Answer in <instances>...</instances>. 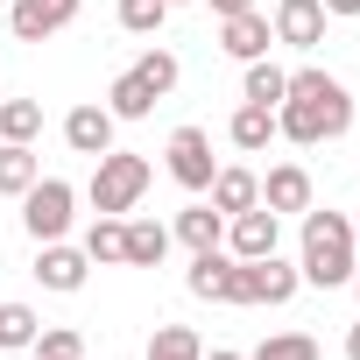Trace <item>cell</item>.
Listing matches in <instances>:
<instances>
[{"mask_svg": "<svg viewBox=\"0 0 360 360\" xmlns=\"http://www.w3.org/2000/svg\"><path fill=\"white\" fill-rule=\"evenodd\" d=\"M353 255H360L353 219L311 205V212H304V262H297V276L318 283V290H339V283H353Z\"/></svg>", "mask_w": 360, "mask_h": 360, "instance_id": "2", "label": "cell"}, {"mask_svg": "<svg viewBox=\"0 0 360 360\" xmlns=\"http://www.w3.org/2000/svg\"><path fill=\"white\" fill-rule=\"evenodd\" d=\"M262 205L283 219V212H311V169L304 162H276L262 176Z\"/></svg>", "mask_w": 360, "mask_h": 360, "instance_id": "12", "label": "cell"}, {"mask_svg": "<svg viewBox=\"0 0 360 360\" xmlns=\"http://www.w3.org/2000/svg\"><path fill=\"white\" fill-rule=\"evenodd\" d=\"M325 0H276V43H290V50H318L325 43Z\"/></svg>", "mask_w": 360, "mask_h": 360, "instance_id": "9", "label": "cell"}, {"mask_svg": "<svg viewBox=\"0 0 360 360\" xmlns=\"http://www.w3.org/2000/svg\"><path fill=\"white\" fill-rule=\"evenodd\" d=\"M64 141H71L78 155H106V148H113V113L92 106V99L71 106V113H64Z\"/></svg>", "mask_w": 360, "mask_h": 360, "instance_id": "13", "label": "cell"}, {"mask_svg": "<svg viewBox=\"0 0 360 360\" xmlns=\"http://www.w3.org/2000/svg\"><path fill=\"white\" fill-rule=\"evenodd\" d=\"M212 134L205 127H176L169 134V176H176V184H184V191H212Z\"/></svg>", "mask_w": 360, "mask_h": 360, "instance_id": "5", "label": "cell"}, {"mask_svg": "<svg viewBox=\"0 0 360 360\" xmlns=\"http://www.w3.org/2000/svg\"><path fill=\"white\" fill-rule=\"evenodd\" d=\"M155 106H162V99L141 85V71H120V78L106 85V113H113V120H148Z\"/></svg>", "mask_w": 360, "mask_h": 360, "instance_id": "17", "label": "cell"}, {"mask_svg": "<svg viewBox=\"0 0 360 360\" xmlns=\"http://www.w3.org/2000/svg\"><path fill=\"white\" fill-rule=\"evenodd\" d=\"M43 134V106L36 99H8L0 106V141H36Z\"/></svg>", "mask_w": 360, "mask_h": 360, "instance_id": "25", "label": "cell"}, {"mask_svg": "<svg viewBox=\"0 0 360 360\" xmlns=\"http://www.w3.org/2000/svg\"><path fill=\"white\" fill-rule=\"evenodd\" d=\"M36 332H43V318L29 304H0V353H29Z\"/></svg>", "mask_w": 360, "mask_h": 360, "instance_id": "23", "label": "cell"}, {"mask_svg": "<svg viewBox=\"0 0 360 360\" xmlns=\"http://www.w3.org/2000/svg\"><path fill=\"white\" fill-rule=\"evenodd\" d=\"M148 360H205V346H198V332H191V325H155Z\"/></svg>", "mask_w": 360, "mask_h": 360, "instance_id": "24", "label": "cell"}, {"mask_svg": "<svg viewBox=\"0 0 360 360\" xmlns=\"http://www.w3.org/2000/svg\"><path fill=\"white\" fill-rule=\"evenodd\" d=\"M255 0H212V15H248Z\"/></svg>", "mask_w": 360, "mask_h": 360, "instance_id": "31", "label": "cell"}, {"mask_svg": "<svg viewBox=\"0 0 360 360\" xmlns=\"http://www.w3.org/2000/svg\"><path fill=\"white\" fill-rule=\"evenodd\" d=\"M36 360H85V339L71 325H43L36 332Z\"/></svg>", "mask_w": 360, "mask_h": 360, "instance_id": "29", "label": "cell"}, {"mask_svg": "<svg viewBox=\"0 0 360 360\" xmlns=\"http://www.w3.org/2000/svg\"><path fill=\"white\" fill-rule=\"evenodd\" d=\"M248 205H262V176L255 169H212V212H248Z\"/></svg>", "mask_w": 360, "mask_h": 360, "instance_id": "15", "label": "cell"}, {"mask_svg": "<svg viewBox=\"0 0 360 360\" xmlns=\"http://www.w3.org/2000/svg\"><path fill=\"white\" fill-rule=\"evenodd\" d=\"M248 360H318V339L311 332H269Z\"/></svg>", "mask_w": 360, "mask_h": 360, "instance_id": "26", "label": "cell"}, {"mask_svg": "<svg viewBox=\"0 0 360 360\" xmlns=\"http://www.w3.org/2000/svg\"><path fill=\"white\" fill-rule=\"evenodd\" d=\"M283 92H290V71H283V64H269V57H255V64H248V78H240V99L276 113V106H283Z\"/></svg>", "mask_w": 360, "mask_h": 360, "instance_id": "18", "label": "cell"}, {"mask_svg": "<svg viewBox=\"0 0 360 360\" xmlns=\"http://www.w3.org/2000/svg\"><path fill=\"white\" fill-rule=\"evenodd\" d=\"M353 290H360V269H353Z\"/></svg>", "mask_w": 360, "mask_h": 360, "instance_id": "34", "label": "cell"}, {"mask_svg": "<svg viewBox=\"0 0 360 360\" xmlns=\"http://www.w3.org/2000/svg\"><path fill=\"white\" fill-rule=\"evenodd\" d=\"M276 240H283V219H276L269 205H248V212L226 219V248H233V262H262V255H276Z\"/></svg>", "mask_w": 360, "mask_h": 360, "instance_id": "6", "label": "cell"}, {"mask_svg": "<svg viewBox=\"0 0 360 360\" xmlns=\"http://www.w3.org/2000/svg\"><path fill=\"white\" fill-rule=\"evenodd\" d=\"M205 360H248V353H233V346H212V353H205Z\"/></svg>", "mask_w": 360, "mask_h": 360, "instance_id": "33", "label": "cell"}, {"mask_svg": "<svg viewBox=\"0 0 360 360\" xmlns=\"http://www.w3.org/2000/svg\"><path fill=\"white\" fill-rule=\"evenodd\" d=\"M85 248H64V240H43V255H36V276H43V290H85Z\"/></svg>", "mask_w": 360, "mask_h": 360, "instance_id": "14", "label": "cell"}, {"mask_svg": "<svg viewBox=\"0 0 360 360\" xmlns=\"http://www.w3.org/2000/svg\"><path fill=\"white\" fill-rule=\"evenodd\" d=\"M269 43H276V29H269L262 8H248V15H219V50H226V57L255 64V57H269Z\"/></svg>", "mask_w": 360, "mask_h": 360, "instance_id": "11", "label": "cell"}, {"mask_svg": "<svg viewBox=\"0 0 360 360\" xmlns=\"http://www.w3.org/2000/svg\"><path fill=\"white\" fill-rule=\"evenodd\" d=\"M325 15H339V22H353V15H360V0H325Z\"/></svg>", "mask_w": 360, "mask_h": 360, "instance_id": "30", "label": "cell"}, {"mask_svg": "<svg viewBox=\"0 0 360 360\" xmlns=\"http://www.w3.org/2000/svg\"><path fill=\"white\" fill-rule=\"evenodd\" d=\"M134 71H141V85H148L155 99H169V92H176V78H184V64H176L169 50H148V57H141Z\"/></svg>", "mask_w": 360, "mask_h": 360, "instance_id": "27", "label": "cell"}, {"mask_svg": "<svg viewBox=\"0 0 360 360\" xmlns=\"http://www.w3.org/2000/svg\"><path fill=\"white\" fill-rule=\"evenodd\" d=\"M269 134H276V113H269V106H240V113L226 120V141H233L240 155H262Z\"/></svg>", "mask_w": 360, "mask_h": 360, "instance_id": "20", "label": "cell"}, {"mask_svg": "<svg viewBox=\"0 0 360 360\" xmlns=\"http://www.w3.org/2000/svg\"><path fill=\"white\" fill-rule=\"evenodd\" d=\"M169 255V226L162 219H127V269H155Z\"/></svg>", "mask_w": 360, "mask_h": 360, "instance_id": "21", "label": "cell"}, {"mask_svg": "<svg viewBox=\"0 0 360 360\" xmlns=\"http://www.w3.org/2000/svg\"><path fill=\"white\" fill-rule=\"evenodd\" d=\"M141 191H148V162H141V155H127V148H106V155H92V184H85L92 212H106V219H127V212L141 205Z\"/></svg>", "mask_w": 360, "mask_h": 360, "instance_id": "3", "label": "cell"}, {"mask_svg": "<svg viewBox=\"0 0 360 360\" xmlns=\"http://www.w3.org/2000/svg\"><path fill=\"white\" fill-rule=\"evenodd\" d=\"M78 22V0H15L8 8V29L22 36V43H50L57 29H71Z\"/></svg>", "mask_w": 360, "mask_h": 360, "instance_id": "8", "label": "cell"}, {"mask_svg": "<svg viewBox=\"0 0 360 360\" xmlns=\"http://www.w3.org/2000/svg\"><path fill=\"white\" fill-rule=\"evenodd\" d=\"M169 22V0H120V29L127 36H155Z\"/></svg>", "mask_w": 360, "mask_h": 360, "instance_id": "28", "label": "cell"}, {"mask_svg": "<svg viewBox=\"0 0 360 360\" xmlns=\"http://www.w3.org/2000/svg\"><path fill=\"white\" fill-rule=\"evenodd\" d=\"M176 240H184L191 255L219 248V240H226V212H212V205H191V212H176Z\"/></svg>", "mask_w": 360, "mask_h": 360, "instance_id": "19", "label": "cell"}, {"mask_svg": "<svg viewBox=\"0 0 360 360\" xmlns=\"http://www.w3.org/2000/svg\"><path fill=\"white\" fill-rule=\"evenodd\" d=\"M297 269L283 255H262V262H240V304H290L297 297Z\"/></svg>", "mask_w": 360, "mask_h": 360, "instance_id": "7", "label": "cell"}, {"mask_svg": "<svg viewBox=\"0 0 360 360\" xmlns=\"http://www.w3.org/2000/svg\"><path fill=\"white\" fill-rule=\"evenodd\" d=\"M346 127H353L346 85H339L332 71H318V64L290 71V92H283V106H276V134H290L297 148H318V141H339Z\"/></svg>", "mask_w": 360, "mask_h": 360, "instance_id": "1", "label": "cell"}, {"mask_svg": "<svg viewBox=\"0 0 360 360\" xmlns=\"http://www.w3.org/2000/svg\"><path fill=\"white\" fill-rule=\"evenodd\" d=\"M36 176H43V155L29 141H0V198H22Z\"/></svg>", "mask_w": 360, "mask_h": 360, "instance_id": "16", "label": "cell"}, {"mask_svg": "<svg viewBox=\"0 0 360 360\" xmlns=\"http://www.w3.org/2000/svg\"><path fill=\"white\" fill-rule=\"evenodd\" d=\"M71 205H78V191L64 184V176H36V184L22 191V226H29V240L43 248V240H64L71 233Z\"/></svg>", "mask_w": 360, "mask_h": 360, "instance_id": "4", "label": "cell"}, {"mask_svg": "<svg viewBox=\"0 0 360 360\" xmlns=\"http://www.w3.org/2000/svg\"><path fill=\"white\" fill-rule=\"evenodd\" d=\"M169 8H184V0H169Z\"/></svg>", "mask_w": 360, "mask_h": 360, "instance_id": "36", "label": "cell"}, {"mask_svg": "<svg viewBox=\"0 0 360 360\" xmlns=\"http://www.w3.org/2000/svg\"><path fill=\"white\" fill-rule=\"evenodd\" d=\"M85 262H127V219H92L85 226Z\"/></svg>", "mask_w": 360, "mask_h": 360, "instance_id": "22", "label": "cell"}, {"mask_svg": "<svg viewBox=\"0 0 360 360\" xmlns=\"http://www.w3.org/2000/svg\"><path fill=\"white\" fill-rule=\"evenodd\" d=\"M353 240H360V219H353Z\"/></svg>", "mask_w": 360, "mask_h": 360, "instance_id": "35", "label": "cell"}, {"mask_svg": "<svg viewBox=\"0 0 360 360\" xmlns=\"http://www.w3.org/2000/svg\"><path fill=\"white\" fill-rule=\"evenodd\" d=\"M184 283H191V297H205V304H240V262L219 255V248H205Z\"/></svg>", "mask_w": 360, "mask_h": 360, "instance_id": "10", "label": "cell"}, {"mask_svg": "<svg viewBox=\"0 0 360 360\" xmlns=\"http://www.w3.org/2000/svg\"><path fill=\"white\" fill-rule=\"evenodd\" d=\"M346 360H360V325H353V332H346Z\"/></svg>", "mask_w": 360, "mask_h": 360, "instance_id": "32", "label": "cell"}]
</instances>
